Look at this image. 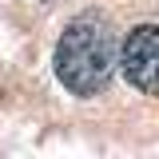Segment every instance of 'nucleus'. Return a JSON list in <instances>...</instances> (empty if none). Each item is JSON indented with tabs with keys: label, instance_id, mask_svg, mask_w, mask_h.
Listing matches in <instances>:
<instances>
[{
	"label": "nucleus",
	"instance_id": "2",
	"mask_svg": "<svg viewBox=\"0 0 159 159\" xmlns=\"http://www.w3.org/2000/svg\"><path fill=\"white\" fill-rule=\"evenodd\" d=\"M119 64H123V76L131 88L159 99V28L155 24H143L127 36V44L119 48Z\"/></svg>",
	"mask_w": 159,
	"mask_h": 159
},
{
	"label": "nucleus",
	"instance_id": "1",
	"mask_svg": "<svg viewBox=\"0 0 159 159\" xmlns=\"http://www.w3.org/2000/svg\"><path fill=\"white\" fill-rule=\"evenodd\" d=\"M116 72V36L111 28L96 16L76 20L56 48V76L68 92L76 96H96L107 88Z\"/></svg>",
	"mask_w": 159,
	"mask_h": 159
}]
</instances>
